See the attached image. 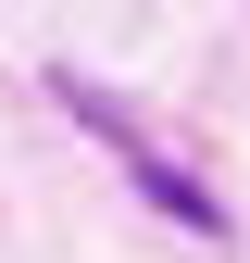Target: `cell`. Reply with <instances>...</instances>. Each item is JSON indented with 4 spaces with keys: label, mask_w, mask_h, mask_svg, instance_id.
I'll return each mask as SVG.
<instances>
[{
    "label": "cell",
    "mask_w": 250,
    "mask_h": 263,
    "mask_svg": "<svg viewBox=\"0 0 250 263\" xmlns=\"http://www.w3.org/2000/svg\"><path fill=\"white\" fill-rule=\"evenodd\" d=\"M50 101H62V113H75V125H88V138H100V151L125 163V188H138V201H150V213H163V226H187V238H225V201H213V188H200V176H187V163H175L163 138H150V125H138V113H125V101H113V88H100V76H75V63H62V76H50Z\"/></svg>",
    "instance_id": "cell-1"
}]
</instances>
